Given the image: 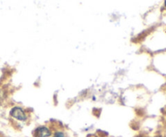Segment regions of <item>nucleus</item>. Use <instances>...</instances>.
I'll return each mask as SVG.
<instances>
[{"instance_id": "nucleus-3", "label": "nucleus", "mask_w": 166, "mask_h": 137, "mask_svg": "<svg viewBox=\"0 0 166 137\" xmlns=\"http://www.w3.org/2000/svg\"><path fill=\"white\" fill-rule=\"evenodd\" d=\"M55 137H65V135L62 131H57L55 134Z\"/></svg>"}, {"instance_id": "nucleus-2", "label": "nucleus", "mask_w": 166, "mask_h": 137, "mask_svg": "<svg viewBox=\"0 0 166 137\" xmlns=\"http://www.w3.org/2000/svg\"><path fill=\"white\" fill-rule=\"evenodd\" d=\"M51 132L46 127H40L35 131V137H49Z\"/></svg>"}, {"instance_id": "nucleus-5", "label": "nucleus", "mask_w": 166, "mask_h": 137, "mask_svg": "<svg viewBox=\"0 0 166 137\" xmlns=\"http://www.w3.org/2000/svg\"><path fill=\"white\" fill-rule=\"evenodd\" d=\"M165 7H166V1H165Z\"/></svg>"}, {"instance_id": "nucleus-4", "label": "nucleus", "mask_w": 166, "mask_h": 137, "mask_svg": "<svg viewBox=\"0 0 166 137\" xmlns=\"http://www.w3.org/2000/svg\"><path fill=\"white\" fill-rule=\"evenodd\" d=\"M155 137H162V136H155Z\"/></svg>"}, {"instance_id": "nucleus-1", "label": "nucleus", "mask_w": 166, "mask_h": 137, "mask_svg": "<svg viewBox=\"0 0 166 137\" xmlns=\"http://www.w3.org/2000/svg\"><path fill=\"white\" fill-rule=\"evenodd\" d=\"M11 115L15 119L20 120V121H25L26 115L24 114V111L23 109L19 106H15L11 111Z\"/></svg>"}]
</instances>
